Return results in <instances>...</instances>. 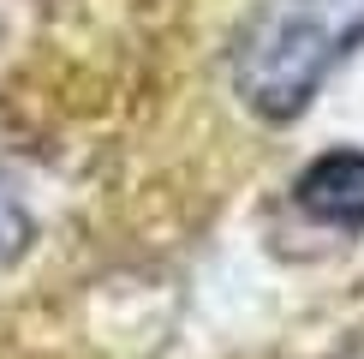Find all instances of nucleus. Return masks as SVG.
Returning a JSON list of instances; mask_svg holds the SVG:
<instances>
[{"instance_id": "1", "label": "nucleus", "mask_w": 364, "mask_h": 359, "mask_svg": "<svg viewBox=\"0 0 364 359\" xmlns=\"http://www.w3.org/2000/svg\"><path fill=\"white\" fill-rule=\"evenodd\" d=\"M353 48H364V0H257L233 30L227 78L257 120L287 126Z\"/></svg>"}, {"instance_id": "2", "label": "nucleus", "mask_w": 364, "mask_h": 359, "mask_svg": "<svg viewBox=\"0 0 364 359\" xmlns=\"http://www.w3.org/2000/svg\"><path fill=\"white\" fill-rule=\"evenodd\" d=\"M299 209L328 228H364V150H328L293 186Z\"/></svg>"}, {"instance_id": "3", "label": "nucleus", "mask_w": 364, "mask_h": 359, "mask_svg": "<svg viewBox=\"0 0 364 359\" xmlns=\"http://www.w3.org/2000/svg\"><path fill=\"white\" fill-rule=\"evenodd\" d=\"M30 239H36V216H30L18 180L0 168V276H6V269L30 251Z\"/></svg>"}]
</instances>
